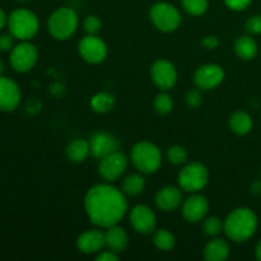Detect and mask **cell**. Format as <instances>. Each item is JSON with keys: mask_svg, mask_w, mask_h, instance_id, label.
I'll return each instance as SVG.
<instances>
[{"mask_svg": "<svg viewBox=\"0 0 261 261\" xmlns=\"http://www.w3.org/2000/svg\"><path fill=\"white\" fill-rule=\"evenodd\" d=\"M234 53L242 60H252L257 54V43L249 35L240 36L234 42Z\"/></svg>", "mask_w": 261, "mask_h": 261, "instance_id": "22", "label": "cell"}, {"mask_svg": "<svg viewBox=\"0 0 261 261\" xmlns=\"http://www.w3.org/2000/svg\"><path fill=\"white\" fill-rule=\"evenodd\" d=\"M83 27L84 31H86L88 35H97V33L101 31L102 22L97 15H88V17L84 19Z\"/></svg>", "mask_w": 261, "mask_h": 261, "instance_id": "31", "label": "cell"}, {"mask_svg": "<svg viewBox=\"0 0 261 261\" xmlns=\"http://www.w3.org/2000/svg\"><path fill=\"white\" fill-rule=\"evenodd\" d=\"M78 14L74 9L68 7L54 10L47 20V30L55 40H68L75 33L78 28Z\"/></svg>", "mask_w": 261, "mask_h": 261, "instance_id": "5", "label": "cell"}, {"mask_svg": "<svg viewBox=\"0 0 261 261\" xmlns=\"http://www.w3.org/2000/svg\"><path fill=\"white\" fill-rule=\"evenodd\" d=\"M14 47V37L12 33H2L0 35V51L5 53V51H12Z\"/></svg>", "mask_w": 261, "mask_h": 261, "instance_id": "34", "label": "cell"}, {"mask_svg": "<svg viewBox=\"0 0 261 261\" xmlns=\"http://www.w3.org/2000/svg\"><path fill=\"white\" fill-rule=\"evenodd\" d=\"M89 154H91V144H89V140L83 139V138L74 139L66 147V158L70 162H84L88 158Z\"/></svg>", "mask_w": 261, "mask_h": 261, "instance_id": "20", "label": "cell"}, {"mask_svg": "<svg viewBox=\"0 0 261 261\" xmlns=\"http://www.w3.org/2000/svg\"><path fill=\"white\" fill-rule=\"evenodd\" d=\"M246 31L250 35H261V15L255 14L250 17L246 22Z\"/></svg>", "mask_w": 261, "mask_h": 261, "instance_id": "32", "label": "cell"}, {"mask_svg": "<svg viewBox=\"0 0 261 261\" xmlns=\"http://www.w3.org/2000/svg\"><path fill=\"white\" fill-rule=\"evenodd\" d=\"M91 107L97 114H106L115 106V97L109 92H98L91 98Z\"/></svg>", "mask_w": 261, "mask_h": 261, "instance_id": "24", "label": "cell"}, {"mask_svg": "<svg viewBox=\"0 0 261 261\" xmlns=\"http://www.w3.org/2000/svg\"><path fill=\"white\" fill-rule=\"evenodd\" d=\"M181 3L185 12L194 17L203 15L209 7L208 0H181Z\"/></svg>", "mask_w": 261, "mask_h": 261, "instance_id": "27", "label": "cell"}, {"mask_svg": "<svg viewBox=\"0 0 261 261\" xmlns=\"http://www.w3.org/2000/svg\"><path fill=\"white\" fill-rule=\"evenodd\" d=\"M130 226L134 228L137 233L140 234H152L155 231V226H157V218L155 214L149 206L139 205L134 206L130 212Z\"/></svg>", "mask_w": 261, "mask_h": 261, "instance_id": "12", "label": "cell"}, {"mask_svg": "<svg viewBox=\"0 0 261 261\" xmlns=\"http://www.w3.org/2000/svg\"><path fill=\"white\" fill-rule=\"evenodd\" d=\"M133 165L140 173L150 175L160 170L162 165V154L160 148L150 142H139L133 147L132 153Z\"/></svg>", "mask_w": 261, "mask_h": 261, "instance_id": "4", "label": "cell"}, {"mask_svg": "<svg viewBox=\"0 0 261 261\" xmlns=\"http://www.w3.org/2000/svg\"><path fill=\"white\" fill-rule=\"evenodd\" d=\"M79 55L89 64H99L106 59L107 46L102 38L96 35H88L81 40L78 45Z\"/></svg>", "mask_w": 261, "mask_h": 261, "instance_id": "10", "label": "cell"}, {"mask_svg": "<svg viewBox=\"0 0 261 261\" xmlns=\"http://www.w3.org/2000/svg\"><path fill=\"white\" fill-rule=\"evenodd\" d=\"M180 189L188 193H198L203 190L209 181L208 168L200 162H191L186 165L178 173Z\"/></svg>", "mask_w": 261, "mask_h": 261, "instance_id": "7", "label": "cell"}, {"mask_svg": "<svg viewBox=\"0 0 261 261\" xmlns=\"http://www.w3.org/2000/svg\"><path fill=\"white\" fill-rule=\"evenodd\" d=\"M250 193L252 195H261V180L254 181L250 186Z\"/></svg>", "mask_w": 261, "mask_h": 261, "instance_id": "38", "label": "cell"}, {"mask_svg": "<svg viewBox=\"0 0 261 261\" xmlns=\"http://www.w3.org/2000/svg\"><path fill=\"white\" fill-rule=\"evenodd\" d=\"M22 93L14 81L7 76H0V111L12 112L18 109Z\"/></svg>", "mask_w": 261, "mask_h": 261, "instance_id": "14", "label": "cell"}, {"mask_svg": "<svg viewBox=\"0 0 261 261\" xmlns=\"http://www.w3.org/2000/svg\"><path fill=\"white\" fill-rule=\"evenodd\" d=\"M7 24H8V15L5 14L4 10L0 8V31H2Z\"/></svg>", "mask_w": 261, "mask_h": 261, "instance_id": "39", "label": "cell"}, {"mask_svg": "<svg viewBox=\"0 0 261 261\" xmlns=\"http://www.w3.org/2000/svg\"><path fill=\"white\" fill-rule=\"evenodd\" d=\"M166 157H167L168 162L172 163V165L180 166L186 163L188 161L189 154L188 150L185 149L181 145H171L170 148L167 149V153H166Z\"/></svg>", "mask_w": 261, "mask_h": 261, "instance_id": "28", "label": "cell"}, {"mask_svg": "<svg viewBox=\"0 0 261 261\" xmlns=\"http://www.w3.org/2000/svg\"><path fill=\"white\" fill-rule=\"evenodd\" d=\"M209 211V203L205 196L193 195L186 199L182 204V216L190 223L203 221Z\"/></svg>", "mask_w": 261, "mask_h": 261, "instance_id": "17", "label": "cell"}, {"mask_svg": "<svg viewBox=\"0 0 261 261\" xmlns=\"http://www.w3.org/2000/svg\"><path fill=\"white\" fill-rule=\"evenodd\" d=\"M153 244L161 251H170L175 247L176 239L168 229H155L153 232Z\"/></svg>", "mask_w": 261, "mask_h": 261, "instance_id": "26", "label": "cell"}, {"mask_svg": "<svg viewBox=\"0 0 261 261\" xmlns=\"http://www.w3.org/2000/svg\"><path fill=\"white\" fill-rule=\"evenodd\" d=\"M149 18L157 30L167 33L177 30L182 20L177 8L166 2L153 4L149 10Z\"/></svg>", "mask_w": 261, "mask_h": 261, "instance_id": "6", "label": "cell"}, {"mask_svg": "<svg viewBox=\"0 0 261 261\" xmlns=\"http://www.w3.org/2000/svg\"><path fill=\"white\" fill-rule=\"evenodd\" d=\"M38 60V51L33 43L22 41L19 45L14 46L10 53V66L17 73H27L32 70Z\"/></svg>", "mask_w": 261, "mask_h": 261, "instance_id": "8", "label": "cell"}, {"mask_svg": "<svg viewBox=\"0 0 261 261\" xmlns=\"http://www.w3.org/2000/svg\"><path fill=\"white\" fill-rule=\"evenodd\" d=\"M84 209L94 226L107 229L124 218L127 212V200L124 191L109 184H98L87 193Z\"/></svg>", "mask_w": 261, "mask_h": 261, "instance_id": "1", "label": "cell"}, {"mask_svg": "<svg viewBox=\"0 0 261 261\" xmlns=\"http://www.w3.org/2000/svg\"><path fill=\"white\" fill-rule=\"evenodd\" d=\"M96 260L97 261H117L119 260V255H117V252L109 250V251L98 252Z\"/></svg>", "mask_w": 261, "mask_h": 261, "instance_id": "37", "label": "cell"}, {"mask_svg": "<svg viewBox=\"0 0 261 261\" xmlns=\"http://www.w3.org/2000/svg\"><path fill=\"white\" fill-rule=\"evenodd\" d=\"M15 2H18V3H24V2H27V0H15Z\"/></svg>", "mask_w": 261, "mask_h": 261, "instance_id": "42", "label": "cell"}, {"mask_svg": "<svg viewBox=\"0 0 261 261\" xmlns=\"http://www.w3.org/2000/svg\"><path fill=\"white\" fill-rule=\"evenodd\" d=\"M91 154L97 160H102L106 155L119 150V140L115 135L106 132L94 133L89 139Z\"/></svg>", "mask_w": 261, "mask_h": 261, "instance_id": "15", "label": "cell"}, {"mask_svg": "<svg viewBox=\"0 0 261 261\" xmlns=\"http://www.w3.org/2000/svg\"><path fill=\"white\" fill-rule=\"evenodd\" d=\"M127 163L129 162H127L126 155L116 150V152L99 160L98 173L106 181L114 182L124 175L127 168Z\"/></svg>", "mask_w": 261, "mask_h": 261, "instance_id": "9", "label": "cell"}, {"mask_svg": "<svg viewBox=\"0 0 261 261\" xmlns=\"http://www.w3.org/2000/svg\"><path fill=\"white\" fill-rule=\"evenodd\" d=\"M229 256L228 242L222 239H214L206 244L204 257L208 261H224Z\"/></svg>", "mask_w": 261, "mask_h": 261, "instance_id": "21", "label": "cell"}, {"mask_svg": "<svg viewBox=\"0 0 261 261\" xmlns=\"http://www.w3.org/2000/svg\"><path fill=\"white\" fill-rule=\"evenodd\" d=\"M223 68L217 64H205V65L199 66L194 74V82H195L196 87L203 91L216 88L223 82Z\"/></svg>", "mask_w": 261, "mask_h": 261, "instance_id": "13", "label": "cell"}, {"mask_svg": "<svg viewBox=\"0 0 261 261\" xmlns=\"http://www.w3.org/2000/svg\"><path fill=\"white\" fill-rule=\"evenodd\" d=\"M186 103L191 107V109H196L203 103V96L199 89H191L189 93L186 94Z\"/></svg>", "mask_w": 261, "mask_h": 261, "instance_id": "33", "label": "cell"}, {"mask_svg": "<svg viewBox=\"0 0 261 261\" xmlns=\"http://www.w3.org/2000/svg\"><path fill=\"white\" fill-rule=\"evenodd\" d=\"M154 110L160 115H167L172 111L173 109V99L171 98V96L166 92H162V93L158 94L154 98Z\"/></svg>", "mask_w": 261, "mask_h": 261, "instance_id": "30", "label": "cell"}, {"mask_svg": "<svg viewBox=\"0 0 261 261\" xmlns=\"http://www.w3.org/2000/svg\"><path fill=\"white\" fill-rule=\"evenodd\" d=\"M255 256L256 259L261 261V240L256 244V247H255Z\"/></svg>", "mask_w": 261, "mask_h": 261, "instance_id": "40", "label": "cell"}, {"mask_svg": "<svg viewBox=\"0 0 261 261\" xmlns=\"http://www.w3.org/2000/svg\"><path fill=\"white\" fill-rule=\"evenodd\" d=\"M105 237H106V246L109 247V250L117 254L125 251L129 245V234L122 227L117 224L109 227L105 232Z\"/></svg>", "mask_w": 261, "mask_h": 261, "instance_id": "19", "label": "cell"}, {"mask_svg": "<svg viewBox=\"0 0 261 261\" xmlns=\"http://www.w3.org/2000/svg\"><path fill=\"white\" fill-rule=\"evenodd\" d=\"M8 30L13 37L20 41H30L37 35L40 23L36 14L31 10L19 8L8 15Z\"/></svg>", "mask_w": 261, "mask_h": 261, "instance_id": "3", "label": "cell"}, {"mask_svg": "<svg viewBox=\"0 0 261 261\" xmlns=\"http://www.w3.org/2000/svg\"><path fill=\"white\" fill-rule=\"evenodd\" d=\"M145 189V178L139 173H132L122 180V191L129 196H137Z\"/></svg>", "mask_w": 261, "mask_h": 261, "instance_id": "25", "label": "cell"}, {"mask_svg": "<svg viewBox=\"0 0 261 261\" xmlns=\"http://www.w3.org/2000/svg\"><path fill=\"white\" fill-rule=\"evenodd\" d=\"M201 228L206 236L216 237L224 229V223L218 217H209V218H204Z\"/></svg>", "mask_w": 261, "mask_h": 261, "instance_id": "29", "label": "cell"}, {"mask_svg": "<svg viewBox=\"0 0 261 261\" xmlns=\"http://www.w3.org/2000/svg\"><path fill=\"white\" fill-rule=\"evenodd\" d=\"M257 217L250 208H237L227 216L224 229L231 241L245 242L251 239L257 229Z\"/></svg>", "mask_w": 261, "mask_h": 261, "instance_id": "2", "label": "cell"}, {"mask_svg": "<svg viewBox=\"0 0 261 261\" xmlns=\"http://www.w3.org/2000/svg\"><path fill=\"white\" fill-rule=\"evenodd\" d=\"M5 71V64L3 63V60H0V76L3 75V73Z\"/></svg>", "mask_w": 261, "mask_h": 261, "instance_id": "41", "label": "cell"}, {"mask_svg": "<svg viewBox=\"0 0 261 261\" xmlns=\"http://www.w3.org/2000/svg\"><path fill=\"white\" fill-rule=\"evenodd\" d=\"M105 246H106V237H105V232H102L101 229H87L82 232L76 239V249L82 254H97V252H101Z\"/></svg>", "mask_w": 261, "mask_h": 261, "instance_id": "16", "label": "cell"}, {"mask_svg": "<svg viewBox=\"0 0 261 261\" xmlns=\"http://www.w3.org/2000/svg\"><path fill=\"white\" fill-rule=\"evenodd\" d=\"M219 40L217 36H206L205 38H203L201 41V46L206 48V50H214V48L218 47Z\"/></svg>", "mask_w": 261, "mask_h": 261, "instance_id": "36", "label": "cell"}, {"mask_svg": "<svg viewBox=\"0 0 261 261\" xmlns=\"http://www.w3.org/2000/svg\"><path fill=\"white\" fill-rule=\"evenodd\" d=\"M254 126L251 116L245 111H236L229 117V127L237 135L249 134Z\"/></svg>", "mask_w": 261, "mask_h": 261, "instance_id": "23", "label": "cell"}, {"mask_svg": "<svg viewBox=\"0 0 261 261\" xmlns=\"http://www.w3.org/2000/svg\"><path fill=\"white\" fill-rule=\"evenodd\" d=\"M252 0H224L227 7L234 12H241V10L247 9L251 4Z\"/></svg>", "mask_w": 261, "mask_h": 261, "instance_id": "35", "label": "cell"}, {"mask_svg": "<svg viewBox=\"0 0 261 261\" xmlns=\"http://www.w3.org/2000/svg\"><path fill=\"white\" fill-rule=\"evenodd\" d=\"M182 204V193L176 186H165L155 195V205L162 212H173Z\"/></svg>", "mask_w": 261, "mask_h": 261, "instance_id": "18", "label": "cell"}, {"mask_svg": "<svg viewBox=\"0 0 261 261\" xmlns=\"http://www.w3.org/2000/svg\"><path fill=\"white\" fill-rule=\"evenodd\" d=\"M150 76L155 86L162 91H168L177 82V70L171 61L160 59L150 68Z\"/></svg>", "mask_w": 261, "mask_h": 261, "instance_id": "11", "label": "cell"}]
</instances>
